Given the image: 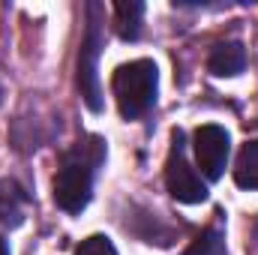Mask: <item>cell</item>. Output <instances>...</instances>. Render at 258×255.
Returning <instances> with one entry per match:
<instances>
[{
    "instance_id": "obj_8",
    "label": "cell",
    "mask_w": 258,
    "mask_h": 255,
    "mask_svg": "<svg viewBox=\"0 0 258 255\" xmlns=\"http://www.w3.org/2000/svg\"><path fill=\"white\" fill-rule=\"evenodd\" d=\"M24 207H27V192L15 180L0 177V225H18L24 219Z\"/></svg>"
},
{
    "instance_id": "obj_10",
    "label": "cell",
    "mask_w": 258,
    "mask_h": 255,
    "mask_svg": "<svg viewBox=\"0 0 258 255\" xmlns=\"http://www.w3.org/2000/svg\"><path fill=\"white\" fill-rule=\"evenodd\" d=\"M183 255H225V240H222V231L213 225V228H207L198 240H195L192 246L186 249Z\"/></svg>"
},
{
    "instance_id": "obj_6",
    "label": "cell",
    "mask_w": 258,
    "mask_h": 255,
    "mask_svg": "<svg viewBox=\"0 0 258 255\" xmlns=\"http://www.w3.org/2000/svg\"><path fill=\"white\" fill-rule=\"evenodd\" d=\"M246 66V51L240 42H219L210 57H207V69L219 78H231V75H240Z\"/></svg>"
},
{
    "instance_id": "obj_5",
    "label": "cell",
    "mask_w": 258,
    "mask_h": 255,
    "mask_svg": "<svg viewBox=\"0 0 258 255\" xmlns=\"http://www.w3.org/2000/svg\"><path fill=\"white\" fill-rule=\"evenodd\" d=\"M195 147V159L204 171L207 180H219L222 171H225V162H228V150H231V138L228 132L216 123H204V126L195 129L192 138Z\"/></svg>"
},
{
    "instance_id": "obj_9",
    "label": "cell",
    "mask_w": 258,
    "mask_h": 255,
    "mask_svg": "<svg viewBox=\"0 0 258 255\" xmlns=\"http://www.w3.org/2000/svg\"><path fill=\"white\" fill-rule=\"evenodd\" d=\"M234 183L240 189L258 192V138L246 141L240 147V156H237V165H234Z\"/></svg>"
},
{
    "instance_id": "obj_4",
    "label": "cell",
    "mask_w": 258,
    "mask_h": 255,
    "mask_svg": "<svg viewBox=\"0 0 258 255\" xmlns=\"http://www.w3.org/2000/svg\"><path fill=\"white\" fill-rule=\"evenodd\" d=\"M165 186L183 204H201L207 198V186H204L201 174H195V168L189 165V159L183 153V135L180 132H174L171 150L165 159Z\"/></svg>"
},
{
    "instance_id": "obj_2",
    "label": "cell",
    "mask_w": 258,
    "mask_h": 255,
    "mask_svg": "<svg viewBox=\"0 0 258 255\" xmlns=\"http://www.w3.org/2000/svg\"><path fill=\"white\" fill-rule=\"evenodd\" d=\"M156 87H159V72H156L153 60H132V63L117 66V72L111 78L117 108L126 120H138L153 108Z\"/></svg>"
},
{
    "instance_id": "obj_7",
    "label": "cell",
    "mask_w": 258,
    "mask_h": 255,
    "mask_svg": "<svg viewBox=\"0 0 258 255\" xmlns=\"http://www.w3.org/2000/svg\"><path fill=\"white\" fill-rule=\"evenodd\" d=\"M141 24H144V3L141 0H120L114 3V30L120 39L135 42L141 36Z\"/></svg>"
},
{
    "instance_id": "obj_1",
    "label": "cell",
    "mask_w": 258,
    "mask_h": 255,
    "mask_svg": "<svg viewBox=\"0 0 258 255\" xmlns=\"http://www.w3.org/2000/svg\"><path fill=\"white\" fill-rule=\"evenodd\" d=\"M105 162V141L99 135H81L63 156L54 177V201L66 213H81L90 204L93 180Z\"/></svg>"
},
{
    "instance_id": "obj_3",
    "label": "cell",
    "mask_w": 258,
    "mask_h": 255,
    "mask_svg": "<svg viewBox=\"0 0 258 255\" xmlns=\"http://www.w3.org/2000/svg\"><path fill=\"white\" fill-rule=\"evenodd\" d=\"M99 54H102V6L87 3V27L78 48V90L90 111H102V84H99Z\"/></svg>"
},
{
    "instance_id": "obj_11",
    "label": "cell",
    "mask_w": 258,
    "mask_h": 255,
    "mask_svg": "<svg viewBox=\"0 0 258 255\" xmlns=\"http://www.w3.org/2000/svg\"><path fill=\"white\" fill-rule=\"evenodd\" d=\"M75 255H117V249H114V243L105 234H90L87 240H81Z\"/></svg>"
},
{
    "instance_id": "obj_12",
    "label": "cell",
    "mask_w": 258,
    "mask_h": 255,
    "mask_svg": "<svg viewBox=\"0 0 258 255\" xmlns=\"http://www.w3.org/2000/svg\"><path fill=\"white\" fill-rule=\"evenodd\" d=\"M0 255H9V246H6V240L0 237Z\"/></svg>"
}]
</instances>
